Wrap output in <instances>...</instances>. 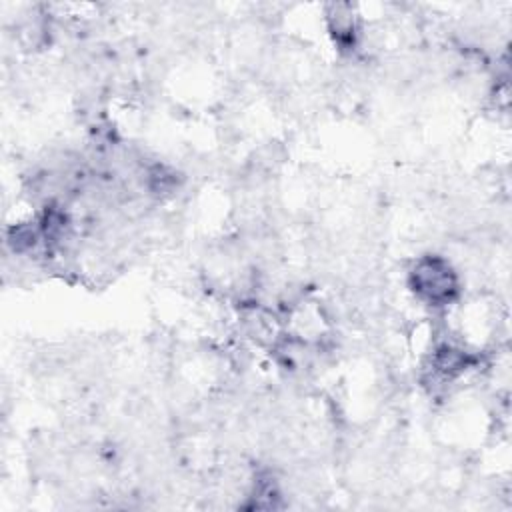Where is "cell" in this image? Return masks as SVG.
<instances>
[{
	"label": "cell",
	"instance_id": "6da1fadb",
	"mask_svg": "<svg viewBox=\"0 0 512 512\" xmlns=\"http://www.w3.org/2000/svg\"><path fill=\"white\" fill-rule=\"evenodd\" d=\"M410 292L430 308H448L460 298L462 282L452 262L440 254H422L408 268Z\"/></svg>",
	"mask_w": 512,
	"mask_h": 512
},
{
	"label": "cell",
	"instance_id": "7a4b0ae2",
	"mask_svg": "<svg viewBox=\"0 0 512 512\" xmlns=\"http://www.w3.org/2000/svg\"><path fill=\"white\" fill-rule=\"evenodd\" d=\"M478 356L458 344L440 342L432 348L426 364H424V384L430 388H446L462 378L468 370L478 364Z\"/></svg>",
	"mask_w": 512,
	"mask_h": 512
},
{
	"label": "cell",
	"instance_id": "3957f363",
	"mask_svg": "<svg viewBox=\"0 0 512 512\" xmlns=\"http://www.w3.org/2000/svg\"><path fill=\"white\" fill-rule=\"evenodd\" d=\"M326 30L340 52L352 54L360 42V14L352 4L336 2L324 8Z\"/></svg>",
	"mask_w": 512,
	"mask_h": 512
}]
</instances>
